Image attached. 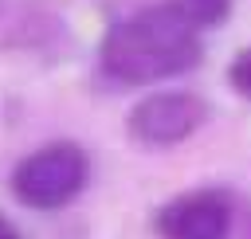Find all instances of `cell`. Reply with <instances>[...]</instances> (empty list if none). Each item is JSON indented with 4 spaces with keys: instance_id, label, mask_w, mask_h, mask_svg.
I'll return each instance as SVG.
<instances>
[{
    "instance_id": "cell-1",
    "label": "cell",
    "mask_w": 251,
    "mask_h": 239,
    "mask_svg": "<svg viewBox=\"0 0 251 239\" xmlns=\"http://www.w3.org/2000/svg\"><path fill=\"white\" fill-rule=\"evenodd\" d=\"M98 59L114 82L145 86L192 71L204 59V43L200 31L188 20H180L169 4H153L118 20L102 35Z\"/></svg>"
},
{
    "instance_id": "cell-2",
    "label": "cell",
    "mask_w": 251,
    "mask_h": 239,
    "mask_svg": "<svg viewBox=\"0 0 251 239\" xmlns=\"http://www.w3.org/2000/svg\"><path fill=\"white\" fill-rule=\"evenodd\" d=\"M90 180V157L75 141H51L35 153H27L12 168V196L24 208L55 212L67 208Z\"/></svg>"
},
{
    "instance_id": "cell-5",
    "label": "cell",
    "mask_w": 251,
    "mask_h": 239,
    "mask_svg": "<svg viewBox=\"0 0 251 239\" xmlns=\"http://www.w3.org/2000/svg\"><path fill=\"white\" fill-rule=\"evenodd\" d=\"M169 8L180 20H188L196 31L216 27V24H224L231 16V0H169Z\"/></svg>"
},
{
    "instance_id": "cell-3",
    "label": "cell",
    "mask_w": 251,
    "mask_h": 239,
    "mask_svg": "<svg viewBox=\"0 0 251 239\" xmlns=\"http://www.w3.org/2000/svg\"><path fill=\"white\" fill-rule=\"evenodd\" d=\"M208 121V102L200 94L188 90H161L141 98L129 114H126V129L133 141L165 149V145H180L188 141L200 125Z\"/></svg>"
},
{
    "instance_id": "cell-6",
    "label": "cell",
    "mask_w": 251,
    "mask_h": 239,
    "mask_svg": "<svg viewBox=\"0 0 251 239\" xmlns=\"http://www.w3.org/2000/svg\"><path fill=\"white\" fill-rule=\"evenodd\" d=\"M227 82H231V90H235L239 98L251 102V47L235 51V59H231V67H227Z\"/></svg>"
},
{
    "instance_id": "cell-4",
    "label": "cell",
    "mask_w": 251,
    "mask_h": 239,
    "mask_svg": "<svg viewBox=\"0 0 251 239\" xmlns=\"http://www.w3.org/2000/svg\"><path fill=\"white\" fill-rule=\"evenodd\" d=\"M231 223H235V208L231 196L220 188L180 192L153 215V231L161 239H227Z\"/></svg>"
},
{
    "instance_id": "cell-7",
    "label": "cell",
    "mask_w": 251,
    "mask_h": 239,
    "mask_svg": "<svg viewBox=\"0 0 251 239\" xmlns=\"http://www.w3.org/2000/svg\"><path fill=\"white\" fill-rule=\"evenodd\" d=\"M0 239H20V231H16V227H12L4 215H0Z\"/></svg>"
}]
</instances>
